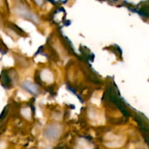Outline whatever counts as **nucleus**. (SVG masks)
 I'll use <instances>...</instances> for the list:
<instances>
[{
	"instance_id": "3",
	"label": "nucleus",
	"mask_w": 149,
	"mask_h": 149,
	"mask_svg": "<svg viewBox=\"0 0 149 149\" xmlns=\"http://www.w3.org/2000/svg\"><path fill=\"white\" fill-rule=\"evenodd\" d=\"M1 85L6 89L11 88L12 85H13V80L10 78V76L9 75V73L7 71H3L1 74Z\"/></svg>"
},
{
	"instance_id": "7",
	"label": "nucleus",
	"mask_w": 149,
	"mask_h": 149,
	"mask_svg": "<svg viewBox=\"0 0 149 149\" xmlns=\"http://www.w3.org/2000/svg\"><path fill=\"white\" fill-rule=\"evenodd\" d=\"M38 6H41L44 2V0H33Z\"/></svg>"
},
{
	"instance_id": "5",
	"label": "nucleus",
	"mask_w": 149,
	"mask_h": 149,
	"mask_svg": "<svg viewBox=\"0 0 149 149\" xmlns=\"http://www.w3.org/2000/svg\"><path fill=\"white\" fill-rule=\"evenodd\" d=\"M7 52V47L4 45V42L0 39V52L2 54H5Z\"/></svg>"
},
{
	"instance_id": "1",
	"label": "nucleus",
	"mask_w": 149,
	"mask_h": 149,
	"mask_svg": "<svg viewBox=\"0 0 149 149\" xmlns=\"http://www.w3.org/2000/svg\"><path fill=\"white\" fill-rule=\"evenodd\" d=\"M15 13L20 17H23V18L28 19V20L35 22V23L38 22V18L36 17V16L30 11V10L26 7V4H23L21 2L18 5L16 6Z\"/></svg>"
},
{
	"instance_id": "2",
	"label": "nucleus",
	"mask_w": 149,
	"mask_h": 149,
	"mask_svg": "<svg viewBox=\"0 0 149 149\" xmlns=\"http://www.w3.org/2000/svg\"><path fill=\"white\" fill-rule=\"evenodd\" d=\"M60 128L57 127L56 125H52L49 127L47 128L45 131V136L49 138H56L59 136L60 133Z\"/></svg>"
},
{
	"instance_id": "6",
	"label": "nucleus",
	"mask_w": 149,
	"mask_h": 149,
	"mask_svg": "<svg viewBox=\"0 0 149 149\" xmlns=\"http://www.w3.org/2000/svg\"><path fill=\"white\" fill-rule=\"evenodd\" d=\"M10 28H11V29H14L15 31H16V32H17V33H18L19 34H22V33H23V31H22L20 29H19V28L17 27V26H15V25L10 23Z\"/></svg>"
},
{
	"instance_id": "4",
	"label": "nucleus",
	"mask_w": 149,
	"mask_h": 149,
	"mask_svg": "<svg viewBox=\"0 0 149 149\" xmlns=\"http://www.w3.org/2000/svg\"><path fill=\"white\" fill-rule=\"evenodd\" d=\"M22 87L28 91L29 93H31L33 95H36L38 93V89L36 87V85H34L32 83L29 82V81H25L22 84Z\"/></svg>"
}]
</instances>
